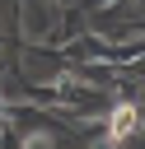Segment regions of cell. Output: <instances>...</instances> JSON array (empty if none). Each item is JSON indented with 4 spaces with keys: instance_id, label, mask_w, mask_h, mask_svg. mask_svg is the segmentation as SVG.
<instances>
[{
    "instance_id": "cell-1",
    "label": "cell",
    "mask_w": 145,
    "mask_h": 149,
    "mask_svg": "<svg viewBox=\"0 0 145 149\" xmlns=\"http://www.w3.org/2000/svg\"><path fill=\"white\" fill-rule=\"evenodd\" d=\"M136 126H140V112H136L131 102H117V107L108 112V140H112V144H122L126 135H136Z\"/></svg>"
}]
</instances>
